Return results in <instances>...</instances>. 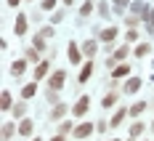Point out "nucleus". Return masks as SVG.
<instances>
[{"label": "nucleus", "mask_w": 154, "mask_h": 141, "mask_svg": "<svg viewBox=\"0 0 154 141\" xmlns=\"http://www.w3.org/2000/svg\"><path fill=\"white\" fill-rule=\"evenodd\" d=\"M64 83H66V72L64 69H56L48 77V91H59V88H64Z\"/></svg>", "instance_id": "nucleus-1"}, {"label": "nucleus", "mask_w": 154, "mask_h": 141, "mask_svg": "<svg viewBox=\"0 0 154 141\" xmlns=\"http://www.w3.org/2000/svg\"><path fill=\"white\" fill-rule=\"evenodd\" d=\"M93 130H96V125H93V123H80V125H75V130H72V133H75V139H88Z\"/></svg>", "instance_id": "nucleus-2"}, {"label": "nucleus", "mask_w": 154, "mask_h": 141, "mask_svg": "<svg viewBox=\"0 0 154 141\" xmlns=\"http://www.w3.org/2000/svg\"><path fill=\"white\" fill-rule=\"evenodd\" d=\"M88 107H91V99L82 96V99H77V104L72 107V114H75V117H82V114L88 112Z\"/></svg>", "instance_id": "nucleus-3"}, {"label": "nucleus", "mask_w": 154, "mask_h": 141, "mask_svg": "<svg viewBox=\"0 0 154 141\" xmlns=\"http://www.w3.org/2000/svg\"><path fill=\"white\" fill-rule=\"evenodd\" d=\"M48 69H51V61L48 59L37 61V67H35V83H40L43 77H48Z\"/></svg>", "instance_id": "nucleus-4"}, {"label": "nucleus", "mask_w": 154, "mask_h": 141, "mask_svg": "<svg viewBox=\"0 0 154 141\" xmlns=\"http://www.w3.org/2000/svg\"><path fill=\"white\" fill-rule=\"evenodd\" d=\"M91 75H93V64L88 61V64H82V69H80V75H77V83H80V85H82V83H88Z\"/></svg>", "instance_id": "nucleus-5"}, {"label": "nucleus", "mask_w": 154, "mask_h": 141, "mask_svg": "<svg viewBox=\"0 0 154 141\" xmlns=\"http://www.w3.org/2000/svg\"><path fill=\"white\" fill-rule=\"evenodd\" d=\"M14 32H16V35H24V32H27V16H24V14L16 16V21H14Z\"/></svg>", "instance_id": "nucleus-6"}, {"label": "nucleus", "mask_w": 154, "mask_h": 141, "mask_svg": "<svg viewBox=\"0 0 154 141\" xmlns=\"http://www.w3.org/2000/svg\"><path fill=\"white\" fill-rule=\"evenodd\" d=\"M82 53H85L88 59H93V56L98 53V43H96V40H88V43H82Z\"/></svg>", "instance_id": "nucleus-7"}, {"label": "nucleus", "mask_w": 154, "mask_h": 141, "mask_svg": "<svg viewBox=\"0 0 154 141\" xmlns=\"http://www.w3.org/2000/svg\"><path fill=\"white\" fill-rule=\"evenodd\" d=\"M69 61L72 64L82 61V53H80V45H77V43H69Z\"/></svg>", "instance_id": "nucleus-8"}, {"label": "nucleus", "mask_w": 154, "mask_h": 141, "mask_svg": "<svg viewBox=\"0 0 154 141\" xmlns=\"http://www.w3.org/2000/svg\"><path fill=\"white\" fill-rule=\"evenodd\" d=\"M0 109H3V112H11V109H14V101H11V91H3V96H0Z\"/></svg>", "instance_id": "nucleus-9"}, {"label": "nucleus", "mask_w": 154, "mask_h": 141, "mask_svg": "<svg viewBox=\"0 0 154 141\" xmlns=\"http://www.w3.org/2000/svg\"><path fill=\"white\" fill-rule=\"evenodd\" d=\"M24 69H27V61H24V59H19V61L11 64V75H14V77H21Z\"/></svg>", "instance_id": "nucleus-10"}, {"label": "nucleus", "mask_w": 154, "mask_h": 141, "mask_svg": "<svg viewBox=\"0 0 154 141\" xmlns=\"http://www.w3.org/2000/svg\"><path fill=\"white\" fill-rule=\"evenodd\" d=\"M98 37H101L104 43H112V40L117 37V27H106V30H101V32H98Z\"/></svg>", "instance_id": "nucleus-11"}, {"label": "nucleus", "mask_w": 154, "mask_h": 141, "mask_svg": "<svg viewBox=\"0 0 154 141\" xmlns=\"http://www.w3.org/2000/svg\"><path fill=\"white\" fill-rule=\"evenodd\" d=\"M125 114H130V109H125V107H120V109L114 112V117H112V123H109V125H112V128H117V125H120V123L125 120Z\"/></svg>", "instance_id": "nucleus-12"}, {"label": "nucleus", "mask_w": 154, "mask_h": 141, "mask_svg": "<svg viewBox=\"0 0 154 141\" xmlns=\"http://www.w3.org/2000/svg\"><path fill=\"white\" fill-rule=\"evenodd\" d=\"M32 130H35V123L32 120H21L19 123V136H32Z\"/></svg>", "instance_id": "nucleus-13"}, {"label": "nucleus", "mask_w": 154, "mask_h": 141, "mask_svg": "<svg viewBox=\"0 0 154 141\" xmlns=\"http://www.w3.org/2000/svg\"><path fill=\"white\" fill-rule=\"evenodd\" d=\"M125 75H130V67H128V61H125V64H117V67H114V72H112V77H114V80L125 77Z\"/></svg>", "instance_id": "nucleus-14"}, {"label": "nucleus", "mask_w": 154, "mask_h": 141, "mask_svg": "<svg viewBox=\"0 0 154 141\" xmlns=\"http://www.w3.org/2000/svg\"><path fill=\"white\" fill-rule=\"evenodd\" d=\"M146 109H149V104H146V101H136V104L130 107V117H138V114H143Z\"/></svg>", "instance_id": "nucleus-15"}, {"label": "nucleus", "mask_w": 154, "mask_h": 141, "mask_svg": "<svg viewBox=\"0 0 154 141\" xmlns=\"http://www.w3.org/2000/svg\"><path fill=\"white\" fill-rule=\"evenodd\" d=\"M66 112H69V109H66V104H56V107H53V112H51L48 117H51V120H61Z\"/></svg>", "instance_id": "nucleus-16"}, {"label": "nucleus", "mask_w": 154, "mask_h": 141, "mask_svg": "<svg viewBox=\"0 0 154 141\" xmlns=\"http://www.w3.org/2000/svg\"><path fill=\"white\" fill-rule=\"evenodd\" d=\"M138 88H141V77H130L125 83V93H136Z\"/></svg>", "instance_id": "nucleus-17"}, {"label": "nucleus", "mask_w": 154, "mask_h": 141, "mask_svg": "<svg viewBox=\"0 0 154 141\" xmlns=\"http://www.w3.org/2000/svg\"><path fill=\"white\" fill-rule=\"evenodd\" d=\"M16 133V125L14 123H3V141H11Z\"/></svg>", "instance_id": "nucleus-18"}, {"label": "nucleus", "mask_w": 154, "mask_h": 141, "mask_svg": "<svg viewBox=\"0 0 154 141\" xmlns=\"http://www.w3.org/2000/svg\"><path fill=\"white\" fill-rule=\"evenodd\" d=\"M35 93H37V83H29V85L21 88V99H32Z\"/></svg>", "instance_id": "nucleus-19"}, {"label": "nucleus", "mask_w": 154, "mask_h": 141, "mask_svg": "<svg viewBox=\"0 0 154 141\" xmlns=\"http://www.w3.org/2000/svg\"><path fill=\"white\" fill-rule=\"evenodd\" d=\"M117 99H120V93H106V96H104V101H101V107H104V109L114 107V104H117Z\"/></svg>", "instance_id": "nucleus-20"}, {"label": "nucleus", "mask_w": 154, "mask_h": 141, "mask_svg": "<svg viewBox=\"0 0 154 141\" xmlns=\"http://www.w3.org/2000/svg\"><path fill=\"white\" fill-rule=\"evenodd\" d=\"M149 51H152V45H149V43H138V45H136V51H133V53H136V56H138V59H143V56H149Z\"/></svg>", "instance_id": "nucleus-21"}, {"label": "nucleus", "mask_w": 154, "mask_h": 141, "mask_svg": "<svg viewBox=\"0 0 154 141\" xmlns=\"http://www.w3.org/2000/svg\"><path fill=\"white\" fill-rule=\"evenodd\" d=\"M128 53H130V48H128V45H120L117 51H114V59L122 61V59H128Z\"/></svg>", "instance_id": "nucleus-22"}, {"label": "nucleus", "mask_w": 154, "mask_h": 141, "mask_svg": "<svg viewBox=\"0 0 154 141\" xmlns=\"http://www.w3.org/2000/svg\"><path fill=\"white\" fill-rule=\"evenodd\" d=\"M143 130H146V125H143V123H133V128H130V136L136 139V136H141Z\"/></svg>", "instance_id": "nucleus-23"}, {"label": "nucleus", "mask_w": 154, "mask_h": 141, "mask_svg": "<svg viewBox=\"0 0 154 141\" xmlns=\"http://www.w3.org/2000/svg\"><path fill=\"white\" fill-rule=\"evenodd\" d=\"M32 48H37V51H43V48H45V40H43V35H40V32L35 35V40H32Z\"/></svg>", "instance_id": "nucleus-24"}, {"label": "nucleus", "mask_w": 154, "mask_h": 141, "mask_svg": "<svg viewBox=\"0 0 154 141\" xmlns=\"http://www.w3.org/2000/svg\"><path fill=\"white\" fill-rule=\"evenodd\" d=\"M91 14H93V3H91V0H85L82 8H80V16H91Z\"/></svg>", "instance_id": "nucleus-25"}, {"label": "nucleus", "mask_w": 154, "mask_h": 141, "mask_svg": "<svg viewBox=\"0 0 154 141\" xmlns=\"http://www.w3.org/2000/svg\"><path fill=\"white\" fill-rule=\"evenodd\" d=\"M98 14L104 16V19H112V11H109V5H106V3H104V0L98 3Z\"/></svg>", "instance_id": "nucleus-26"}, {"label": "nucleus", "mask_w": 154, "mask_h": 141, "mask_svg": "<svg viewBox=\"0 0 154 141\" xmlns=\"http://www.w3.org/2000/svg\"><path fill=\"white\" fill-rule=\"evenodd\" d=\"M27 61H40V53H37V48H27Z\"/></svg>", "instance_id": "nucleus-27"}, {"label": "nucleus", "mask_w": 154, "mask_h": 141, "mask_svg": "<svg viewBox=\"0 0 154 141\" xmlns=\"http://www.w3.org/2000/svg\"><path fill=\"white\" fill-rule=\"evenodd\" d=\"M24 112H27V107H24V104H16L14 109H11V114H14L16 120H19V117H21V114H24Z\"/></svg>", "instance_id": "nucleus-28"}, {"label": "nucleus", "mask_w": 154, "mask_h": 141, "mask_svg": "<svg viewBox=\"0 0 154 141\" xmlns=\"http://www.w3.org/2000/svg\"><path fill=\"white\" fill-rule=\"evenodd\" d=\"M69 130H75V125H72L69 120H64V123H61V128H59V133L64 136V133H69Z\"/></svg>", "instance_id": "nucleus-29"}, {"label": "nucleus", "mask_w": 154, "mask_h": 141, "mask_svg": "<svg viewBox=\"0 0 154 141\" xmlns=\"http://www.w3.org/2000/svg\"><path fill=\"white\" fill-rule=\"evenodd\" d=\"M53 5H56V0H43V3H40L43 11H53Z\"/></svg>", "instance_id": "nucleus-30"}, {"label": "nucleus", "mask_w": 154, "mask_h": 141, "mask_svg": "<svg viewBox=\"0 0 154 141\" xmlns=\"http://www.w3.org/2000/svg\"><path fill=\"white\" fill-rule=\"evenodd\" d=\"M125 40H130V43L138 40V32H136V30H128V32H125Z\"/></svg>", "instance_id": "nucleus-31"}, {"label": "nucleus", "mask_w": 154, "mask_h": 141, "mask_svg": "<svg viewBox=\"0 0 154 141\" xmlns=\"http://www.w3.org/2000/svg\"><path fill=\"white\" fill-rule=\"evenodd\" d=\"M40 35H43V37H51V35H53V24H48V27H43V30H40Z\"/></svg>", "instance_id": "nucleus-32"}, {"label": "nucleus", "mask_w": 154, "mask_h": 141, "mask_svg": "<svg viewBox=\"0 0 154 141\" xmlns=\"http://www.w3.org/2000/svg\"><path fill=\"white\" fill-rule=\"evenodd\" d=\"M61 19H64V14H61V11H56V14L51 16V24H59V21H61Z\"/></svg>", "instance_id": "nucleus-33"}, {"label": "nucleus", "mask_w": 154, "mask_h": 141, "mask_svg": "<svg viewBox=\"0 0 154 141\" xmlns=\"http://www.w3.org/2000/svg\"><path fill=\"white\" fill-rule=\"evenodd\" d=\"M114 5H117V14H120L125 5H128V0H114Z\"/></svg>", "instance_id": "nucleus-34"}, {"label": "nucleus", "mask_w": 154, "mask_h": 141, "mask_svg": "<svg viewBox=\"0 0 154 141\" xmlns=\"http://www.w3.org/2000/svg\"><path fill=\"white\" fill-rule=\"evenodd\" d=\"M106 128H109V125H106V123H104V120H98V123H96V130H101V133H104Z\"/></svg>", "instance_id": "nucleus-35"}, {"label": "nucleus", "mask_w": 154, "mask_h": 141, "mask_svg": "<svg viewBox=\"0 0 154 141\" xmlns=\"http://www.w3.org/2000/svg\"><path fill=\"white\" fill-rule=\"evenodd\" d=\"M146 24H149V30L154 32V8H152V16H149V21H146Z\"/></svg>", "instance_id": "nucleus-36"}, {"label": "nucleus", "mask_w": 154, "mask_h": 141, "mask_svg": "<svg viewBox=\"0 0 154 141\" xmlns=\"http://www.w3.org/2000/svg\"><path fill=\"white\" fill-rule=\"evenodd\" d=\"M51 141H66V136H61V133H59V136H53Z\"/></svg>", "instance_id": "nucleus-37"}, {"label": "nucleus", "mask_w": 154, "mask_h": 141, "mask_svg": "<svg viewBox=\"0 0 154 141\" xmlns=\"http://www.w3.org/2000/svg\"><path fill=\"white\" fill-rule=\"evenodd\" d=\"M5 3H8V5H11V8H14V5H19V3H21V0H5Z\"/></svg>", "instance_id": "nucleus-38"}, {"label": "nucleus", "mask_w": 154, "mask_h": 141, "mask_svg": "<svg viewBox=\"0 0 154 141\" xmlns=\"http://www.w3.org/2000/svg\"><path fill=\"white\" fill-rule=\"evenodd\" d=\"M32 141H43V139H40V136H37V139H32Z\"/></svg>", "instance_id": "nucleus-39"}, {"label": "nucleus", "mask_w": 154, "mask_h": 141, "mask_svg": "<svg viewBox=\"0 0 154 141\" xmlns=\"http://www.w3.org/2000/svg\"><path fill=\"white\" fill-rule=\"evenodd\" d=\"M109 141H120V139H109Z\"/></svg>", "instance_id": "nucleus-40"}, {"label": "nucleus", "mask_w": 154, "mask_h": 141, "mask_svg": "<svg viewBox=\"0 0 154 141\" xmlns=\"http://www.w3.org/2000/svg\"><path fill=\"white\" fill-rule=\"evenodd\" d=\"M64 3H72V0H64Z\"/></svg>", "instance_id": "nucleus-41"}, {"label": "nucleus", "mask_w": 154, "mask_h": 141, "mask_svg": "<svg viewBox=\"0 0 154 141\" xmlns=\"http://www.w3.org/2000/svg\"><path fill=\"white\" fill-rule=\"evenodd\" d=\"M128 141H133V136H130V139H128Z\"/></svg>", "instance_id": "nucleus-42"}]
</instances>
